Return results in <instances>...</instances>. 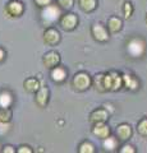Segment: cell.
Here are the masks:
<instances>
[{
  "label": "cell",
  "mask_w": 147,
  "mask_h": 153,
  "mask_svg": "<svg viewBox=\"0 0 147 153\" xmlns=\"http://www.w3.org/2000/svg\"><path fill=\"white\" fill-rule=\"evenodd\" d=\"M51 76H53V79L56 80V82H60V80H63L65 78V71L60 68H56L53 70V73H51Z\"/></svg>",
  "instance_id": "cell-11"
},
{
  "label": "cell",
  "mask_w": 147,
  "mask_h": 153,
  "mask_svg": "<svg viewBox=\"0 0 147 153\" xmlns=\"http://www.w3.org/2000/svg\"><path fill=\"white\" fill-rule=\"evenodd\" d=\"M74 83H75V85H77L78 88H86L87 85H88V78L84 74H79V75H77L75 76V79H74Z\"/></svg>",
  "instance_id": "cell-7"
},
{
  "label": "cell",
  "mask_w": 147,
  "mask_h": 153,
  "mask_svg": "<svg viewBox=\"0 0 147 153\" xmlns=\"http://www.w3.org/2000/svg\"><path fill=\"white\" fill-rule=\"evenodd\" d=\"M58 40H59V35H58V32L56 31L47 30L45 32V41L47 42V44H55Z\"/></svg>",
  "instance_id": "cell-6"
},
{
  "label": "cell",
  "mask_w": 147,
  "mask_h": 153,
  "mask_svg": "<svg viewBox=\"0 0 147 153\" xmlns=\"http://www.w3.org/2000/svg\"><path fill=\"white\" fill-rule=\"evenodd\" d=\"M12 103V96L7 93V92H3L0 94V107H9V105Z\"/></svg>",
  "instance_id": "cell-10"
},
{
  "label": "cell",
  "mask_w": 147,
  "mask_h": 153,
  "mask_svg": "<svg viewBox=\"0 0 147 153\" xmlns=\"http://www.w3.org/2000/svg\"><path fill=\"white\" fill-rule=\"evenodd\" d=\"M0 151H1V149H0Z\"/></svg>",
  "instance_id": "cell-22"
},
{
  "label": "cell",
  "mask_w": 147,
  "mask_h": 153,
  "mask_svg": "<svg viewBox=\"0 0 147 153\" xmlns=\"http://www.w3.org/2000/svg\"><path fill=\"white\" fill-rule=\"evenodd\" d=\"M36 3L39 4V5H47V4L50 3V0H36Z\"/></svg>",
  "instance_id": "cell-20"
},
{
  "label": "cell",
  "mask_w": 147,
  "mask_h": 153,
  "mask_svg": "<svg viewBox=\"0 0 147 153\" xmlns=\"http://www.w3.org/2000/svg\"><path fill=\"white\" fill-rule=\"evenodd\" d=\"M140 131L142 134H147V121H143L140 126Z\"/></svg>",
  "instance_id": "cell-17"
},
{
  "label": "cell",
  "mask_w": 147,
  "mask_h": 153,
  "mask_svg": "<svg viewBox=\"0 0 147 153\" xmlns=\"http://www.w3.org/2000/svg\"><path fill=\"white\" fill-rule=\"evenodd\" d=\"M128 51L132 56H140L143 52V44L138 40H132L128 44Z\"/></svg>",
  "instance_id": "cell-2"
},
{
  "label": "cell",
  "mask_w": 147,
  "mask_h": 153,
  "mask_svg": "<svg viewBox=\"0 0 147 153\" xmlns=\"http://www.w3.org/2000/svg\"><path fill=\"white\" fill-rule=\"evenodd\" d=\"M25 10L23 4L18 0H10L9 3H7L5 5V13L9 17H19Z\"/></svg>",
  "instance_id": "cell-1"
},
{
  "label": "cell",
  "mask_w": 147,
  "mask_h": 153,
  "mask_svg": "<svg viewBox=\"0 0 147 153\" xmlns=\"http://www.w3.org/2000/svg\"><path fill=\"white\" fill-rule=\"evenodd\" d=\"M4 59H5V51L0 47V61H3Z\"/></svg>",
  "instance_id": "cell-21"
},
{
  "label": "cell",
  "mask_w": 147,
  "mask_h": 153,
  "mask_svg": "<svg viewBox=\"0 0 147 153\" xmlns=\"http://www.w3.org/2000/svg\"><path fill=\"white\" fill-rule=\"evenodd\" d=\"M36 101H37V103H39L40 106H44V105L47 102V89L46 88H42V89L39 91Z\"/></svg>",
  "instance_id": "cell-9"
},
{
  "label": "cell",
  "mask_w": 147,
  "mask_h": 153,
  "mask_svg": "<svg viewBox=\"0 0 147 153\" xmlns=\"http://www.w3.org/2000/svg\"><path fill=\"white\" fill-rule=\"evenodd\" d=\"M129 133H131V131H129V126L123 125V126H120V128H119V134L123 137V139H124L125 137L129 135Z\"/></svg>",
  "instance_id": "cell-13"
},
{
  "label": "cell",
  "mask_w": 147,
  "mask_h": 153,
  "mask_svg": "<svg viewBox=\"0 0 147 153\" xmlns=\"http://www.w3.org/2000/svg\"><path fill=\"white\" fill-rule=\"evenodd\" d=\"M74 23H75V19H74V17L73 16H68V17H65L64 19H63V26L65 27V28H72L73 26H74Z\"/></svg>",
  "instance_id": "cell-12"
},
{
  "label": "cell",
  "mask_w": 147,
  "mask_h": 153,
  "mask_svg": "<svg viewBox=\"0 0 147 153\" xmlns=\"http://www.w3.org/2000/svg\"><path fill=\"white\" fill-rule=\"evenodd\" d=\"M12 120V110L9 107H0V124H5Z\"/></svg>",
  "instance_id": "cell-4"
},
{
  "label": "cell",
  "mask_w": 147,
  "mask_h": 153,
  "mask_svg": "<svg viewBox=\"0 0 147 153\" xmlns=\"http://www.w3.org/2000/svg\"><path fill=\"white\" fill-rule=\"evenodd\" d=\"M39 87H40L39 82H37L35 78H28L25 82V88L28 92H36V91L39 89Z\"/></svg>",
  "instance_id": "cell-5"
},
{
  "label": "cell",
  "mask_w": 147,
  "mask_h": 153,
  "mask_svg": "<svg viewBox=\"0 0 147 153\" xmlns=\"http://www.w3.org/2000/svg\"><path fill=\"white\" fill-rule=\"evenodd\" d=\"M105 147L107 148V149H113V148L115 147V140L114 139H107L105 142Z\"/></svg>",
  "instance_id": "cell-15"
},
{
  "label": "cell",
  "mask_w": 147,
  "mask_h": 153,
  "mask_svg": "<svg viewBox=\"0 0 147 153\" xmlns=\"http://www.w3.org/2000/svg\"><path fill=\"white\" fill-rule=\"evenodd\" d=\"M17 152H19V153H23V152H27V153H31L32 152V149H30V147H25V146H22V147H19L17 149Z\"/></svg>",
  "instance_id": "cell-18"
},
{
  "label": "cell",
  "mask_w": 147,
  "mask_h": 153,
  "mask_svg": "<svg viewBox=\"0 0 147 153\" xmlns=\"http://www.w3.org/2000/svg\"><path fill=\"white\" fill-rule=\"evenodd\" d=\"M42 17H44V19L47 22H53L59 17V9L56 7H47L46 9H44V12H42Z\"/></svg>",
  "instance_id": "cell-3"
},
{
  "label": "cell",
  "mask_w": 147,
  "mask_h": 153,
  "mask_svg": "<svg viewBox=\"0 0 147 153\" xmlns=\"http://www.w3.org/2000/svg\"><path fill=\"white\" fill-rule=\"evenodd\" d=\"M93 30L98 31V33H100V36H98V38H100V40H105V38H106V33H105V31H104L100 26H96V27L93 28Z\"/></svg>",
  "instance_id": "cell-14"
},
{
  "label": "cell",
  "mask_w": 147,
  "mask_h": 153,
  "mask_svg": "<svg viewBox=\"0 0 147 153\" xmlns=\"http://www.w3.org/2000/svg\"><path fill=\"white\" fill-rule=\"evenodd\" d=\"M58 60H59V57L56 54H54V52H50V54L45 55V57H44V63L46 66H54L58 63Z\"/></svg>",
  "instance_id": "cell-8"
},
{
  "label": "cell",
  "mask_w": 147,
  "mask_h": 153,
  "mask_svg": "<svg viewBox=\"0 0 147 153\" xmlns=\"http://www.w3.org/2000/svg\"><path fill=\"white\" fill-rule=\"evenodd\" d=\"M100 128H101L100 130H97V129H96L95 133L98 134V135H105V134H107V128H105V126H100Z\"/></svg>",
  "instance_id": "cell-16"
},
{
  "label": "cell",
  "mask_w": 147,
  "mask_h": 153,
  "mask_svg": "<svg viewBox=\"0 0 147 153\" xmlns=\"http://www.w3.org/2000/svg\"><path fill=\"white\" fill-rule=\"evenodd\" d=\"M1 152H10V153H13V152H16V149L12 147V146H5V147H3V149H1Z\"/></svg>",
  "instance_id": "cell-19"
}]
</instances>
